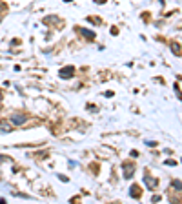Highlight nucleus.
I'll return each mask as SVG.
<instances>
[{
	"label": "nucleus",
	"mask_w": 182,
	"mask_h": 204,
	"mask_svg": "<svg viewBox=\"0 0 182 204\" xmlns=\"http://www.w3.org/2000/svg\"><path fill=\"white\" fill-rule=\"evenodd\" d=\"M0 97H2V95H0Z\"/></svg>",
	"instance_id": "nucleus-7"
},
{
	"label": "nucleus",
	"mask_w": 182,
	"mask_h": 204,
	"mask_svg": "<svg viewBox=\"0 0 182 204\" xmlns=\"http://www.w3.org/2000/svg\"><path fill=\"white\" fill-rule=\"evenodd\" d=\"M27 120V115H24V113H13L11 115V124H15V126H20Z\"/></svg>",
	"instance_id": "nucleus-1"
},
{
	"label": "nucleus",
	"mask_w": 182,
	"mask_h": 204,
	"mask_svg": "<svg viewBox=\"0 0 182 204\" xmlns=\"http://www.w3.org/2000/svg\"><path fill=\"white\" fill-rule=\"evenodd\" d=\"M144 182L148 184V188H150V190H155V188H157V179H151L150 175H146V177H144Z\"/></svg>",
	"instance_id": "nucleus-4"
},
{
	"label": "nucleus",
	"mask_w": 182,
	"mask_h": 204,
	"mask_svg": "<svg viewBox=\"0 0 182 204\" xmlns=\"http://www.w3.org/2000/svg\"><path fill=\"white\" fill-rule=\"evenodd\" d=\"M129 193L133 195V197H140V190H139V186H133V190H131Z\"/></svg>",
	"instance_id": "nucleus-6"
},
{
	"label": "nucleus",
	"mask_w": 182,
	"mask_h": 204,
	"mask_svg": "<svg viewBox=\"0 0 182 204\" xmlns=\"http://www.w3.org/2000/svg\"><path fill=\"white\" fill-rule=\"evenodd\" d=\"M73 73H75V67H73V66H67V67H64L58 75L62 77V78H69V77H73Z\"/></svg>",
	"instance_id": "nucleus-2"
},
{
	"label": "nucleus",
	"mask_w": 182,
	"mask_h": 204,
	"mask_svg": "<svg viewBox=\"0 0 182 204\" xmlns=\"http://www.w3.org/2000/svg\"><path fill=\"white\" fill-rule=\"evenodd\" d=\"M124 177H126V179H129V177H131V175H133V172H135V166H133V164H129V162H126V164H124Z\"/></svg>",
	"instance_id": "nucleus-3"
},
{
	"label": "nucleus",
	"mask_w": 182,
	"mask_h": 204,
	"mask_svg": "<svg viewBox=\"0 0 182 204\" xmlns=\"http://www.w3.org/2000/svg\"><path fill=\"white\" fill-rule=\"evenodd\" d=\"M0 131H2V133H9L11 131V122H0Z\"/></svg>",
	"instance_id": "nucleus-5"
}]
</instances>
